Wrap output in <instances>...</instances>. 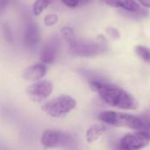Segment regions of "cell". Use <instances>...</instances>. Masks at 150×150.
Returning a JSON list of instances; mask_svg holds the SVG:
<instances>
[{"instance_id":"obj_1","label":"cell","mask_w":150,"mask_h":150,"mask_svg":"<svg viewBox=\"0 0 150 150\" xmlns=\"http://www.w3.org/2000/svg\"><path fill=\"white\" fill-rule=\"evenodd\" d=\"M90 86L93 91L98 93L105 103L111 106L123 110H135L139 106L136 98L120 87L97 79L91 80Z\"/></svg>"},{"instance_id":"obj_2","label":"cell","mask_w":150,"mask_h":150,"mask_svg":"<svg viewBox=\"0 0 150 150\" xmlns=\"http://www.w3.org/2000/svg\"><path fill=\"white\" fill-rule=\"evenodd\" d=\"M99 120L105 124L116 127L144 130V122L142 119L128 113L114 111H105L99 114Z\"/></svg>"},{"instance_id":"obj_3","label":"cell","mask_w":150,"mask_h":150,"mask_svg":"<svg viewBox=\"0 0 150 150\" xmlns=\"http://www.w3.org/2000/svg\"><path fill=\"white\" fill-rule=\"evenodd\" d=\"M76 105V101L70 96L62 95L54 98L42 105V110L49 116L60 118L70 112Z\"/></svg>"},{"instance_id":"obj_4","label":"cell","mask_w":150,"mask_h":150,"mask_svg":"<svg viewBox=\"0 0 150 150\" xmlns=\"http://www.w3.org/2000/svg\"><path fill=\"white\" fill-rule=\"evenodd\" d=\"M150 142V133L144 130L126 134L120 142V148L122 149H141L147 147Z\"/></svg>"},{"instance_id":"obj_5","label":"cell","mask_w":150,"mask_h":150,"mask_svg":"<svg viewBox=\"0 0 150 150\" xmlns=\"http://www.w3.org/2000/svg\"><path fill=\"white\" fill-rule=\"evenodd\" d=\"M72 142L73 139L70 134L58 130L47 129L41 137V143L46 148L69 147Z\"/></svg>"},{"instance_id":"obj_6","label":"cell","mask_w":150,"mask_h":150,"mask_svg":"<svg viewBox=\"0 0 150 150\" xmlns=\"http://www.w3.org/2000/svg\"><path fill=\"white\" fill-rule=\"evenodd\" d=\"M53 91V83L47 80H38L29 85L26 90V95L33 102L40 103L47 99Z\"/></svg>"},{"instance_id":"obj_7","label":"cell","mask_w":150,"mask_h":150,"mask_svg":"<svg viewBox=\"0 0 150 150\" xmlns=\"http://www.w3.org/2000/svg\"><path fill=\"white\" fill-rule=\"evenodd\" d=\"M105 43L101 42H93V41H77L76 43V46L70 49L71 52L76 55L80 56H91L98 54L101 52H103L105 47Z\"/></svg>"},{"instance_id":"obj_8","label":"cell","mask_w":150,"mask_h":150,"mask_svg":"<svg viewBox=\"0 0 150 150\" xmlns=\"http://www.w3.org/2000/svg\"><path fill=\"white\" fill-rule=\"evenodd\" d=\"M60 42L57 39H50L42 47L40 53V59L44 63L54 62L58 55Z\"/></svg>"},{"instance_id":"obj_9","label":"cell","mask_w":150,"mask_h":150,"mask_svg":"<svg viewBox=\"0 0 150 150\" xmlns=\"http://www.w3.org/2000/svg\"><path fill=\"white\" fill-rule=\"evenodd\" d=\"M40 40V30L37 24L33 21H29L25 28L23 41L24 45L28 48H33L38 45Z\"/></svg>"},{"instance_id":"obj_10","label":"cell","mask_w":150,"mask_h":150,"mask_svg":"<svg viewBox=\"0 0 150 150\" xmlns=\"http://www.w3.org/2000/svg\"><path fill=\"white\" fill-rule=\"evenodd\" d=\"M47 73V67L42 63H36L27 67L23 74L22 77L27 81H38L42 79Z\"/></svg>"},{"instance_id":"obj_11","label":"cell","mask_w":150,"mask_h":150,"mask_svg":"<svg viewBox=\"0 0 150 150\" xmlns=\"http://www.w3.org/2000/svg\"><path fill=\"white\" fill-rule=\"evenodd\" d=\"M106 127L103 124H94L86 132V141L91 143L100 138L105 132Z\"/></svg>"},{"instance_id":"obj_12","label":"cell","mask_w":150,"mask_h":150,"mask_svg":"<svg viewBox=\"0 0 150 150\" xmlns=\"http://www.w3.org/2000/svg\"><path fill=\"white\" fill-rule=\"evenodd\" d=\"M122 8L131 13L141 11V7L135 0H117V8Z\"/></svg>"},{"instance_id":"obj_13","label":"cell","mask_w":150,"mask_h":150,"mask_svg":"<svg viewBox=\"0 0 150 150\" xmlns=\"http://www.w3.org/2000/svg\"><path fill=\"white\" fill-rule=\"evenodd\" d=\"M61 33H62V36L63 37L66 43L69 45V48L72 49L76 46V35L74 33V31L72 30V28L65 26L62 29Z\"/></svg>"},{"instance_id":"obj_14","label":"cell","mask_w":150,"mask_h":150,"mask_svg":"<svg viewBox=\"0 0 150 150\" xmlns=\"http://www.w3.org/2000/svg\"><path fill=\"white\" fill-rule=\"evenodd\" d=\"M53 2V0H36L33 5V10L34 15L38 16L40 15L45 9H47L50 4Z\"/></svg>"},{"instance_id":"obj_15","label":"cell","mask_w":150,"mask_h":150,"mask_svg":"<svg viewBox=\"0 0 150 150\" xmlns=\"http://www.w3.org/2000/svg\"><path fill=\"white\" fill-rule=\"evenodd\" d=\"M136 54L145 62H150V49L143 46H137L135 47Z\"/></svg>"},{"instance_id":"obj_16","label":"cell","mask_w":150,"mask_h":150,"mask_svg":"<svg viewBox=\"0 0 150 150\" xmlns=\"http://www.w3.org/2000/svg\"><path fill=\"white\" fill-rule=\"evenodd\" d=\"M3 34H4V39L8 42H11L13 40V34H12V32L8 25H3Z\"/></svg>"},{"instance_id":"obj_17","label":"cell","mask_w":150,"mask_h":150,"mask_svg":"<svg viewBox=\"0 0 150 150\" xmlns=\"http://www.w3.org/2000/svg\"><path fill=\"white\" fill-rule=\"evenodd\" d=\"M57 21H58V17H57L56 14H49V15H47L45 17V18H44V23L47 26L54 25V24H56Z\"/></svg>"},{"instance_id":"obj_18","label":"cell","mask_w":150,"mask_h":150,"mask_svg":"<svg viewBox=\"0 0 150 150\" xmlns=\"http://www.w3.org/2000/svg\"><path fill=\"white\" fill-rule=\"evenodd\" d=\"M107 33H108V34H109L111 37H112L113 39H119V38L120 37L119 31H118L117 29L113 28V27L108 28V29H107Z\"/></svg>"},{"instance_id":"obj_19","label":"cell","mask_w":150,"mask_h":150,"mask_svg":"<svg viewBox=\"0 0 150 150\" xmlns=\"http://www.w3.org/2000/svg\"><path fill=\"white\" fill-rule=\"evenodd\" d=\"M66 6L74 8L79 4V0H61Z\"/></svg>"},{"instance_id":"obj_20","label":"cell","mask_w":150,"mask_h":150,"mask_svg":"<svg viewBox=\"0 0 150 150\" xmlns=\"http://www.w3.org/2000/svg\"><path fill=\"white\" fill-rule=\"evenodd\" d=\"M107 5L111 6V7H117V0H103Z\"/></svg>"},{"instance_id":"obj_21","label":"cell","mask_w":150,"mask_h":150,"mask_svg":"<svg viewBox=\"0 0 150 150\" xmlns=\"http://www.w3.org/2000/svg\"><path fill=\"white\" fill-rule=\"evenodd\" d=\"M10 0H0V12L5 8V6L8 4Z\"/></svg>"},{"instance_id":"obj_22","label":"cell","mask_w":150,"mask_h":150,"mask_svg":"<svg viewBox=\"0 0 150 150\" xmlns=\"http://www.w3.org/2000/svg\"><path fill=\"white\" fill-rule=\"evenodd\" d=\"M139 3H141L144 7L150 8V0H138Z\"/></svg>"},{"instance_id":"obj_23","label":"cell","mask_w":150,"mask_h":150,"mask_svg":"<svg viewBox=\"0 0 150 150\" xmlns=\"http://www.w3.org/2000/svg\"><path fill=\"white\" fill-rule=\"evenodd\" d=\"M91 0H79V4H87L88 2H90Z\"/></svg>"}]
</instances>
